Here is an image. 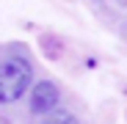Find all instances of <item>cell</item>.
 <instances>
[{"instance_id":"1","label":"cell","mask_w":127,"mask_h":124,"mask_svg":"<svg viewBox=\"0 0 127 124\" xmlns=\"http://www.w3.org/2000/svg\"><path fill=\"white\" fill-rule=\"evenodd\" d=\"M33 88V66L25 55H6L0 61V105L22 99Z\"/></svg>"},{"instance_id":"2","label":"cell","mask_w":127,"mask_h":124,"mask_svg":"<svg viewBox=\"0 0 127 124\" xmlns=\"http://www.w3.org/2000/svg\"><path fill=\"white\" fill-rule=\"evenodd\" d=\"M58 99H61V94H58V86H55L53 80L33 83V88H31V113H36V116L55 113Z\"/></svg>"},{"instance_id":"3","label":"cell","mask_w":127,"mask_h":124,"mask_svg":"<svg viewBox=\"0 0 127 124\" xmlns=\"http://www.w3.org/2000/svg\"><path fill=\"white\" fill-rule=\"evenodd\" d=\"M44 124H80V121L72 113H66V110H55V113H50L44 119Z\"/></svg>"}]
</instances>
